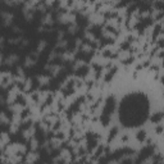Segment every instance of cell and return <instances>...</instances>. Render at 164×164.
<instances>
[{
  "instance_id": "3957f363",
  "label": "cell",
  "mask_w": 164,
  "mask_h": 164,
  "mask_svg": "<svg viewBox=\"0 0 164 164\" xmlns=\"http://www.w3.org/2000/svg\"><path fill=\"white\" fill-rule=\"evenodd\" d=\"M36 57H37V54H30L26 58V60H24V65L26 67H32V65H35L36 64Z\"/></svg>"
},
{
  "instance_id": "ac0fdd59",
  "label": "cell",
  "mask_w": 164,
  "mask_h": 164,
  "mask_svg": "<svg viewBox=\"0 0 164 164\" xmlns=\"http://www.w3.org/2000/svg\"><path fill=\"white\" fill-rule=\"evenodd\" d=\"M36 148H37V141L32 140V149H36Z\"/></svg>"
},
{
  "instance_id": "30bf717a",
  "label": "cell",
  "mask_w": 164,
  "mask_h": 164,
  "mask_svg": "<svg viewBox=\"0 0 164 164\" xmlns=\"http://www.w3.org/2000/svg\"><path fill=\"white\" fill-rule=\"evenodd\" d=\"M39 81H40V83H43V85H46V83L49 82V77H45V76H39Z\"/></svg>"
},
{
  "instance_id": "7a4b0ae2",
  "label": "cell",
  "mask_w": 164,
  "mask_h": 164,
  "mask_svg": "<svg viewBox=\"0 0 164 164\" xmlns=\"http://www.w3.org/2000/svg\"><path fill=\"white\" fill-rule=\"evenodd\" d=\"M1 18H3V24L4 26H9L13 22V14L10 12H6V10L1 12Z\"/></svg>"
},
{
  "instance_id": "2e32d148",
  "label": "cell",
  "mask_w": 164,
  "mask_h": 164,
  "mask_svg": "<svg viewBox=\"0 0 164 164\" xmlns=\"http://www.w3.org/2000/svg\"><path fill=\"white\" fill-rule=\"evenodd\" d=\"M76 62H77V63H76V64L73 65V68H75V69H77V68L80 67V65H83V60H76Z\"/></svg>"
},
{
  "instance_id": "52a82bcc",
  "label": "cell",
  "mask_w": 164,
  "mask_h": 164,
  "mask_svg": "<svg viewBox=\"0 0 164 164\" xmlns=\"http://www.w3.org/2000/svg\"><path fill=\"white\" fill-rule=\"evenodd\" d=\"M33 133H35V128L31 127V128H28V130H26L23 132V136H24V138H30V137L33 136Z\"/></svg>"
},
{
  "instance_id": "277c9868",
  "label": "cell",
  "mask_w": 164,
  "mask_h": 164,
  "mask_svg": "<svg viewBox=\"0 0 164 164\" xmlns=\"http://www.w3.org/2000/svg\"><path fill=\"white\" fill-rule=\"evenodd\" d=\"M46 69H50V73H53V76H58L63 71V67L58 64H51V65H48Z\"/></svg>"
},
{
  "instance_id": "7c38bea8",
  "label": "cell",
  "mask_w": 164,
  "mask_h": 164,
  "mask_svg": "<svg viewBox=\"0 0 164 164\" xmlns=\"http://www.w3.org/2000/svg\"><path fill=\"white\" fill-rule=\"evenodd\" d=\"M76 30H77V24H76V23L71 24V26H69V28H68L69 33H75V32H76Z\"/></svg>"
},
{
  "instance_id": "5b68a950",
  "label": "cell",
  "mask_w": 164,
  "mask_h": 164,
  "mask_svg": "<svg viewBox=\"0 0 164 164\" xmlns=\"http://www.w3.org/2000/svg\"><path fill=\"white\" fill-rule=\"evenodd\" d=\"M18 59H19V57L17 54H10V55H8L6 57V59H5V64H8V65H13L16 62H18Z\"/></svg>"
},
{
  "instance_id": "5bb4252c",
  "label": "cell",
  "mask_w": 164,
  "mask_h": 164,
  "mask_svg": "<svg viewBox=\"0 0 164 164\" xmlns=\"http://www.w3.org/2000/svg\"><path fill=\"white\" fill-rule=\"evenodd\" d=\"M81 49H82V50H85V53H89V51L91 50V48H90V45H87V44H82Z\"/></svg>"
},
{
  "instance_id": "9a60e30c",
  "label": "cell",
  "mask_w": 164,
  "mask_h": 164,
  "mask_svg": "<svg viewBox=\"0 0 164 164\" xmlns=\"http://www.w3.org/2000/svg\"><path fill=\"white\" fill-rule=\"evenodd\" d=\"M122 163V159H113L110 162H108V164H121Z\"/></svg>"
},
{
  "instance_id": "6da1fadb",
  "label": "cell",
  "mask_w": 164,
  "mask_h": 164,
  "mask_svg": "<svg viewBox=\"0 0 164 164\" xmlns=\"http://www.w3.org/2000/svg\"><path fill=\"white\" fill-rule=\"evenodd\" d=\"M75 19L76 17L71 14V13H62V14H59V22L60 23H67V22L75 23Z\"/></svg>"
},
{
  "instance_id": "9c48e42d",
  "label": "cell",
  "mask_w": 164,
  "mask_h": 164,
  "mask_svg": "<svg viewBox=\"0 0 164 164\" xmlns=\"http://www.w3.org/2000/svg\"><path fill=\"white\" fill-rule=\"evenodd\" d=\"M45 46H46V41L45 40H40L39 44H37V51H43Z\"/></svg>"
},
{
  "instance_id": "ba28073f",
  "label": "cell",
  "mask_w": 164,
  "mask_h": 164,
  "mask_svg": "<svg viewBox=\"0 0 164 164\" xmlns=\"http://www.w3.org/2000/svg\"><path fill=\"white\" fill-rule=\"evenodd\" d=\"M141 164H155L154 156H148V158H145L144 160H142Z\"/></svg>"
},
{
  "instance_id": "4fadbf2b",
  "label": "cell",
  "mask_w": 164,
  "mask_h": 164,
  "mask_svg": "<svg viewBox=\"0 0 164 164\" xmlns=\"http://www.w3.org/2000/svg\"><path fill=\"white\" fill-rule=\"evenodd\" d=\"M67 44H68V43H67L65 40H62V41L59 40V43L57 44V46H59V48H65V46H67Z\"/></svg>"
},
{
  "instance_id": "e0dca14e",
  "label": "cell",
  "mask_w": 164,
  "mask_h": 164,
  "mask_svg": "<svg viewBox=\"0 0 164 164\" xmlns=\"http://www.w3.org/2000/svg\"><path fill=\"white\" fill-rule=\"evenodd\" d=\"M1 121H3V124H6V117H5V114L4 113H1Z\"/></svg>"
},
{
  "instance_id": "8992f818",
  "label": "cell",
  "mask_w": 164,
  "mask_h": 164,
  "mask_svg": "<svg viewBox=\"0 0 164 164\" xmlns=\"http://www.w3.org/2000/svg\"><path fill=\"white\" fill-rule=\"evenodd\" d=\"M41 23H43V24H51V23H53V17H51L50 13H48V14L44 16L43 22H41Z\"/></svg>"
},
{
  "instance_id": "8fae6325",
  "label": "cell",
  "mask_w": 164,
  "mask_h": 164,
  "mask_svg": "<svg viewBox=\"0 0 164 164\" xmlns=\"http://www.w3.org/2000/svg\"><path fill=\"white\" fill-rule=\"evenodd\" d=\"M37 158H39V155H36V153H32L31 155H28V158H27V160L32 163V162H35V160H36Z\"/></svg>"
}]
</instances>
